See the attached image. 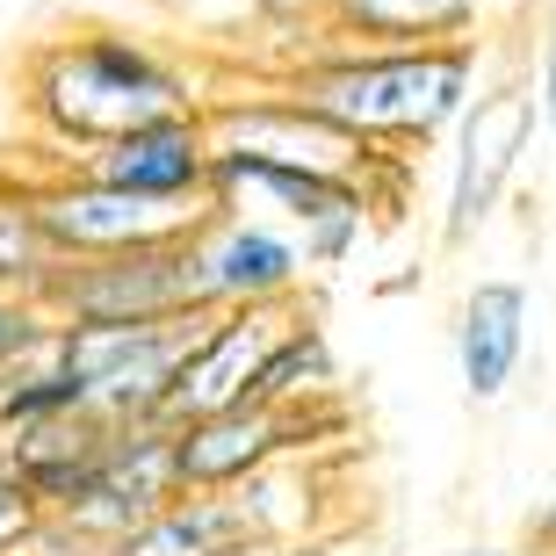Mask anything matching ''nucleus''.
Listing matches in <instances>:
<instances>
[{"instance_id": "obj_1", "label": "nucleus", "mask_w": 556, "mask_h": 556, "mask_svg": "<svg viewBox=\"0 0 556 556\" xmlns=\"http://www.w3.org/2000/svg\"><path fill=\"white\" fill-rule=\"evenodd\" d=\"M203 102L210 94L174 59H160L138 37H116V29L51 37L22 59V109H29L37 138L65 160H80L124 130L160 124V116H188Z\"/></svg>"}, {"instance_id": "obj_2", "label": "nucleus", "mask_w": 556, "mask_h": 556, "mask_svg": "<svg viewBox=\"0 0 556 556\" xmlns=\"http://www.w3.org/2000/svg\"><path fill=\"white\" fill-rule=\"evenodd\" d=\"M296 102L354 130L362 144L391 152V144H427L441 124L470 116L477 87V37L470 43H405V51H376V43H318L311 59L282 73Z\"/></svg>"}, {"instance_id": "obj_3", "label": "nucleus", "mask_w": 556, "mask_h": 556, "mask_svg": "<svg viewBox=\"0 0 556 556\" xmlns=\"http://www.w3.org/2000/svg\"><path fill=\"white\" fill-rule=\"evenodd\" d=\"M210 311L195 318H144V326H59V362L80 383V405L109 427H144L166 413L174 376H181L195 332Z\"/></svg>"}, {"instance_id": "obj_4", "label": "nucleus", "mask_w": 556, "mask_h": 556, "mask_svg": "<svg viewBox=\"0 0 556 556\" xmlns=\"http://www.w3.org/2000/svg\"><path fill=\"white\" fill-rule=\"evenodd\" d=\"M29 181H37V210L65 261L181 247L217 210V195H138V188H116L102 174H80V166H51V174H29Z\"/></svg>"}, {"instance_id": "obj_5", "label": "nucleus", "mask_w": 556, "mask_h": 556, "mask_svg": "<svg viewBox=\"0 0 556 556\" xmlns=\"http://www.w3.org/2000/svg\"><path fill=\"white\" fill-rule=\"evenodd\" d=\"M203 124L217 160H247V166H296V174H332V181H369L376 174V144H362L354 130H340L332 116H318L296 94H210Z\"/></svg>"}, {"instance_id": "obj_6", "label": "nucleus", "mask_w": 556, "mask_h": 556, "mask_svg": "<svg viewBox=\"0 0 556 556\" xmlns=\"http://www.w3.org/2000/svg\"><path fill=\"white\" fill-rule=\"evenodd\" d=\"M43 311L59 326H144V318H195V253L181 247H138L102 261H65L43 289Z\"/></svg>"}, {"instance_id": "obj_7", "label": "nucleus", "mask_w": 556, "mask_h": 556, "mask_svg": "<svg viewBox=\"0 0 556 556\" xmlns=\"http://www.w3.org/2000/svg\"><path fill=\"white\" fill-rule=\"evenodd\" d=\"M304 311L296 304H239V311H210L195 348H188L181 376H174V397H166L160 427H188V419L231 413L261 391V369L268 354L282 348V332L296 326Z\"/></svg>"}, {"instance_id": "obj_8", "label": "nucleus", "mask_w": 556, "mask_h": 556, "mask_svg": "<svg viewBox=\"0 0 556 556\" xmlns=\"http://www.w3.org/2000/svg\"><path fill=\"white\" fill-rule=\"evenodd\" d=\"M181 492H188V484H181V455H174V427L144 419V427H116L102 470L87 477L80 498H65L59 520H65V528H80V535L109 556L138 520H152L166 498H181Z\"/></svg>"}, {"instance_id": "obj_9", "label": "nucleus", "mask_w": 556, "mask_h": 556, "mask_svg": "<svg viewBox=\"0 0 556 556\" xmlns=\"http://www.w3.org/2000/svg\"><path fill=\"white\" fill-rule=\"evenodd\" d=\"M542 94L535 87H492L477 94L463 116V152H455V181H448V210H441V239L463 247L492 225V210L506 203V181L520 174V152L535 138Z\"/></svg>"}, {"instance_id": "obj_10", "label": "nucleus", "mask_w": 556, "mask_h": 556, "mask_svg": "<svg viewBox=\"0 0 556 556\" xmlns=\"http://www.w3.org/2000/svg\"><path fill=\"white\" fill-rule=\"evenodd\" d=\"M195 253V289H203V311H239V304H296V282H304V247L289 231L261 225V217H239L231 203H217L188 239Z\"/></svg>"}, {"instance_id": "obj_11", "label": "nucleus", "mask_w": 556, "mask_h": 556, "mask_svg": "<svg viewBox=\"0 0 556 556\" xmlns=\"http://www.w3.org/2000/svg\"><path fill=\"white\" fill-rule=\"evenodd\" d=\"M311 405H268V397H247L231 413L188 419L174 427V455H181V484L188 492H239L247 477H261L268 463L311 448Z\"/></svg>"}, {"instance_id": "obj_12", "label": "nucleus", "mask_w": 556, "mask_h": 556, "mask_svg": "<svg viewBox=\"0 0 556 556\" xmlns=\"http://www.w3.org/2000/svg\"><path fill=\"white\" fill-rule=\"evenodd\" d=\"M80 174H102L116 188H138V195H217V144H210L203 109L188 116H160L144 130H124V138L80 152Z\"/></svg>"}, {"instance_id": "obj_13", "label": "nucleus", "mask_w": 556, "mask_h": 556, "mask_svg": "<svg viewBox=\"0 0 556 556\" xmlns=\"http://www.w3.org/2000/svg\"><path fill=\"white\" fill-rule=\"evenodd\" d=\"M109 441H116V427L109 419H94L87 405H73V413H51V419H29V427H8L0 433V455L15 463L29 484L43 492V506L59 514L65 498L87 492V477L102 470Z\"/></svg>"}, {"instance_id": "obj_14", "label": "nucleus", "mask_w": 556, "mask_h": 556, "mask_svg": "<svg viewBox=\"0 0 556 556\" xmlns=\"http://www.w3.org/2000/svg\"><path fill=\"white\" fill-rule=\"evenodd\" d=\"M520 354H528V289L520 282H477L463 296V318H455V369H463V391L477 405L514 391Z\"/></svg>"}, {"instance_id": "obj_15", "label": "nucleus", "mask_w": 556, "mask_h": 556, "mask_svg": "<svg viewBox=\"0 0 556 556\" xmlns=\"http://www.w3.org/2000/svg\"><path fill=\"white\" fill-rule=\"evenodd\" d=\"M477 0H332V43H470Z\"/></svg>"}, {"instance_id": "obj_16", "label": "nucleus", "mask_w": 556, "mask_h": 556, "mask_svg": "<svg viewBox=\"0 0 556 556\" xmlns=\"http://www.w3.org/2000/svg\"><path fill=\"white\" fill-rule=\"evenodd\" d=\"M239 542H253L239 498L231 492H181V498H166L152 520H138L109 556H225Z\"/></svg>"}, {"instance_id": "obj_17", "label": "nucleus", "mask_w": 556, "mask_h": 556, "mask_svg": "<svg viewBox=\"0 0 556 556\" xmlns=\"http://www.w3.org/2000/svg\"><path fill=\"white\" fill-rule=\"evenodd\" d=\"M59 268H65V253L37 210V181L29 174H0V289L43 304V289H51Z\"/></svg>"}, {"instance_id": "obj_18", "label": "nucleus", "mask_w": 556, "mask_h": 556, "mask_svg": "<svg viewBox=\"0 0 556 556\" xmlns=\"http://www.w3.org/2000/svg\"><path fill=\"white\" fill-rule=\"evenodd\" d=\"M326 383H332L326 332L311 326V318H296V326L282 332V348L268 354V369H261V391H253V397H268V405H311Z\"/></svg>"}, {"instance_id": "obj_19", "label": "nucleus", "mask_w": 556, "mask_h": 556, "mask_svg": "<svg viewBox=\"0 0 556 556\" xmlns=\"http://www.w3.org/2000/svg\"><path fill=\"white\" fill-rule=\"evenodd\" d=\"M43 520H51L43 492L15 470V463H8V455H0V556H22L29 542H37Z\"/></svg>"}, {"instance_id": "obj_20", "label": "nucleus", "mask_w": 556, "mask_h": 556, "mask_svg": "<svg viewBox=\"0 0 556 556\" xmlns=\"http://www.w3.org/2000/svg\"><path fill=\"white\" fill-rule=\"evenodd\" d=\"M51 332H59V318H51L37 296H15V289H0V376L22 369V362H29V354H37Z\"/></svg>"}, {"instance_id": "obj_21", "label": "nucleus", "mask_w": 556, "mask_h": 556, "mask_svg": "<svg viewBox=\"0 0 556 556\" xmlns=\"http://www.w3.org/2000/svg\"><path fill=\"white\" fill-rule=\"evenodd\" d=\"M542 124H549V144H556V8H549V29H542Z\"/></svg>"}, {"instance_id": "obj_22", "label": "nucleus", "mask_w": 556, "mask_h": 556, "mask_svg": "<svg viewBox=\"0 0 556 556\" xmlns=\"http://www.w3.org/2000/svg\"><path fill=\"white\" fill-rule=\"evenodd\" d=\"M528 542H535V549H556V498H549V514L528 528Z\"/></svg>"}, {"instance_id": "obj_23", "label": "nucleus", "mask_w": 556, "mask_h": 556, "mask_svg": "<svg viewBox=\"0 0 556 556\" xmlns=\"http://www.w3.org/2000/svg\"><path fill=\"white\" fill-rule=\"evenodd\" d=\"M225 556H296V549H282V542H239V549H225Z\"/></svg>"}, {"instance_id": "obj_24", "label": "nucleus", "mask_w": 556, "mask_h": 556, "mask_svg": "<svg viewBox=\"0 0 556 556\" xmlns=\"http://www.w3.org/2000/svg\"><path fill=\"white\" fill-rule=\"evenodd\" d=\"M441 556H520V549H498V542H470V549H441Z\"/></svg>"}]
</instances>
